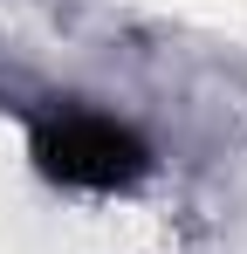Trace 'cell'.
I'll list each match as a JSON object with an SVG mask.
<instances>
[{
    "instance_id": "1",
    "label": "cell",
    "mask_w": 247,
    "mask_h": 254,
    "mask_svg": "<svg viewBox=\"0 0 247 254\" xmlns=\"http://www.w3.org/2000/svg\"><path fill=\"white\" fill-rule=\"evenodd\" d=\"M35 172L76 192H124L151 172V144L89 103H55L35 117Z\"/></svg>"
}]
</instances>
